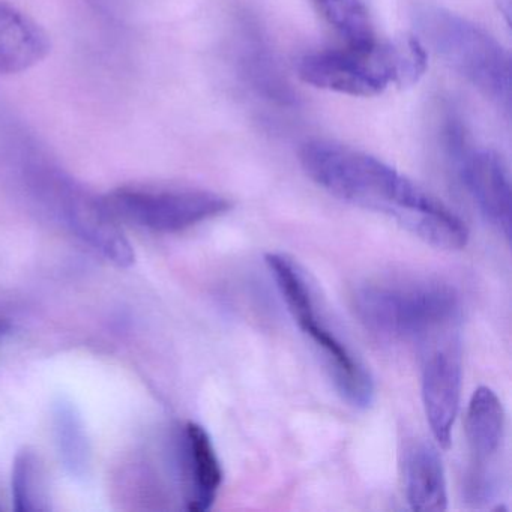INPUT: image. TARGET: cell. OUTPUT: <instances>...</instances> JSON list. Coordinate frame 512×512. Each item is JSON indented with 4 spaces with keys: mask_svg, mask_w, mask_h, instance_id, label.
Listing matches in <instances>:
<instances>
[{
    "mask_svg": "<svg viewBox=\"0 0 512 512\" xmlns=\"http://www.w3.org/2000/svg\"><path fill=\"white\" fill-rule=\"evenodd\" d=\"M299 157L308 178L341 202L386 215L433 247H466V223L379 158L329 140L305 143Z\"/></svg>",
    "mask_w": 512,
    "mask_h": 512,
    "instance_id": "6da1fadb",
    "label": "cell"
},
{
    "mask_svg": "<svg viewBox=\"0 0 512 512\" xmlns=\"http://www.w3.org/2000/svg\"><path fill=\"white\" fill-rule=\"evenodd\" d=\"M11 325L7 320L0 319V341L4 340L8 334H10Z\"/></svg>",
    "mask_w": 512,
    "mask_h": 512,
    "instance_id": "e0dca14e",
    "label": "cell"
},
{
    "mask_svg": "<svg viewBox=\"0 0 512 512\" xmlns=\"http://www.w3.org/2000/svg\"><path fill=\"white\" fill-rule=\"evenodd\" d=\"M416 29L424 43L484 97L509 112L511 59L508 52L475 23L437 7L416 14Z\"/></svg>",
    "mask_w": 512,
    "mask_h": 512,
    "instance_id": "277c9868",
    "label": "cell"
},
{
    "mask_svg": "<svg viewBox=\"0 0 512 512\" xmlns=\"http://www.w3.org/2000/svg\"><path fill=\"white\" fill-rule=\"evenodd\" d=\"M461 374L460 349L452 335L431 344L422 368V401L431 433L442 448L451 445L460 409Z\"/></svg>",
    "mask_w": 512,
    "mask_h": 512,
    "instance_id": "ba28073f",
    "label": "cell"
},
{
    "mask_svg": "<svg viewBox=\"0 0 512 512\" xmlns=\"http://www.w3.org/2000/svg\"><path fill=\"white\" fill-rule=\"evenodd\" d=\"M427 53L415 37L356 49L322 50L299 61L302 82L323 91L370 98L392 85L412 86L424 76Z\"/></svg>",
    "mask_w": 512,
    "mask_h": 512,
    "instance_id": "3957f363",
    "label": "cell"
},
{
    "mask_svg": "<svg viewBox=\"0 0 512 512\" xmlns=\"http://www.w3.org/2000/svg\"><path fill=\"white\" fill-rule=\"evenodd\" d=\"M329 28L347 47L364 49L377 43L373 20L364 0H311Z\"/></svg>",
    "mask_w": 512,
    "mask_h": 512,
    "instance_id": "5bb4252c",
    "label": "cell"
},
{
    "mask_svg": "<svg viewBox=\"0 0 512 512\" xmlns=\"http://www.w3.org/2000/svg\"><path fill=\"white\" fill-rule=\"evenodd\" d=\"M50 52L46 29L16 5L0 0V76L25 73Z\"/></svg>",
    "mask_w": 512,
    "mask_h": 512,
    "instance_id": "30bf717a",
    "label": "cell"
},
{
    "mask_svg": "<svg viewBox=\"0 0 512 512\" xmlns=\"http://www.w3.org/2000/svg\"><path fill=\"white\" fill-rule=\"evenodd\" d=\"M13 506L17 512L47 511L43 469L34 452L25 449L14 461Z\"/></svg>",
    "mask_w": 512,
    "mask_h": 512,
    "instance_id": "9a60e30c",
    "label": "cell"
},
{
    "mask_svg": "<svg viewBox=\"0 0 512 512\" xmlns=\"http://www.w3.org/2000/svg\"><path fill=\"white\" fill-rule=\"evenodd\" d=\"M362 325L382 338L433 343L460 319V295L437 280L383 281L353 296Z\"/></svg>",
    "mask_w": 512,
    "mask_h": 512,
    "instance_id": "7a4b0ae2",
    "label": "cell"
},
{
    "mask_svg": "<svg viewBox=\"0 0 512 512\" xmlns=\"http://www.w3.org/2000/svg\"><path fill=\"white\" fill-rule=\"evenodd\" d=\"M293 320L319 350L341 400L353 409H368L374 400L373 379L349 347L322 322L317 302L296 314Z\"/></svg>",
    "mask_w": 512,
    "mask_h": 512,
    "instance_id": "9c48e42d",
    "label": "cell"
},
{
    "mask_svg": "<svg viewBox=\"0 0 512 512\" xmlns=\"http://www.w3.org/2000/svg\"><path fill=\"white\" fill-rule=\"evenodd\" d=\"M448 148L457 167L458 178L476 208L490 226L511 239V179L502 157L487 148L467 143L460 125L449 127Z\"/></svg>",
    "mask_w": 512,
    "mask_h": 512,
    "instance_id": "52a82bcc",
    "label": "cell"
},
{
    "mask_svg": "<svg viewBox=\"0 0 512 512\" xmlns=\"http://www.w3.org/2000/svg\"><path fill=\"white\" fill-rule=\"evenodd\" d=\"M464 431L469 448L464 500L472 508H484L500 491L499 460L505 442V409L493 389L481 386L473 392Z\"/></svg>",
    "mask_w": 512,
    "mask_h": 512,
    "instance_id": "8992f818",
    "label": "cell"
},
{
    "mask_svg": "<svg viewBox=\"0 0 512 512\" xmlns=\"http://www.w3.org/2000/svg\"><path fill=\"white\" fill-rule=\"evenodd\" d=\"M499 4L500 13L505 16L506 23L509 25V19H511V0H497Z\"/></svg>",
    "mask_w": 512,
    "mask_h": 512,
    "instance_id": "2e32d148",
    "label": "cell"
},
{
    "mask_svg": "<svg viewBox=\"0 0 512 512\" xmlns=\"http://www.w3.org/2000/svg\"><path fill=\"white\" fill-rule=\"evenodd\" d=\"M406 497L413 511L440 512L448 508L445 469L442 458L431 443L410 446L404 466Z\"/></svg>",
    "mask_w": 512,
    "mask_h": 512,
    "instance_id": "7c38bea8",
    "label": "cell"
},
{
    "mask_svg": "<svg viewBox=\"0 0 512 512\" xmlns=\"http://www.w3.org/2000/svg\"><path fill=\"white\" fill-rule=\"evenodd\" d=\"M53 430L65 469L73 478L85 479L91 467V446L82 416L67 400L53 406Z\"/></svg>",
    "mask_w": 512,
    "mask_h": 512,
    "instance_id": "4fadbf2b",
    "label": "cell"
},
{
    "mask_svg": "<svg viewBox=\"0 0 512 512\" xmlns=\"http://www.w3.org/2000/svg\"><path fill=\"white\" fill-rule=\"evenodd\" d=\"M118 221L157 233H176L226 214L232 203L214 191L185 187H121L103 197Z\"/></svg>",
    "mask_w": 512,
    "mask_h": 512,
    "instance_id": "5b68a950",
    "label": "cell"
},
{
    "mask_svg": "<svg viewBox=\"0 0 512 512\" xmlns=\"http://www.w3.org/2000/svg\"><path fill=\"white\" fill-rule=\"evenodd\" d=\"M182 452L187 479V509L191 512L208 511L223 484V469L211 436L202 425L196 422L185 425Z\"/></svg>",
    "mask_w": 512,
    "mask_h": 512,
    "instance_id": "8fae6325",
    "label": "cell"
}]
</instances>
